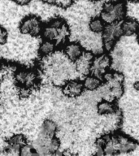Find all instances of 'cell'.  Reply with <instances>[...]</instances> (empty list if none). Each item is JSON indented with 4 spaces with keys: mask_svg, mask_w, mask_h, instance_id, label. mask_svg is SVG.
Masks as SVG:
<instances>
[{
    "mask_svg": "<svg viewBox=\"0 0 139 156\" xmlns=\"http://www.w3.org/2000/svg\"><path fill=\"white\" fill-rule=\"evenodd\" d=\"M95 146L105 155L114 156L134 151L137 148V142L133 137L123 133H113L97 138Z\"/></svg>",
    "mask_w": 139,
    "mask_h": 156,
    "instance_id": "obj_1",
    "label": "cell"
},
{
    "mask_svg": "<svg viewBox=\"0 0 139 156\" xmlns=\"http://www.w3.org/2000/svg\"><path fill=\"white\" fill-rule=\"evenodd\" d=\"M102 81L104 87L102 88V99L115 102L122 97L124 94V76L119 72H108L103 76Z\"/></svg>",
    "mask_w": 139,
    "mask_h": 156,
    "instance_id": "obj_2",
    "label": "cell"
},
{
    "mask_svg": "<svg viewBox=\"0 0 139 156\" xmlns=\"http://www.w3.org/2000/svg\"><path fill=\"white\" fill-rule=\"evenodd\" d=\"M127 16V6L124 0H111L102 5L100 18L106 24L119 23Z\"/></svg>",
    "mask_w": 139,
    "mask_h": 156,
    "instance_id": "obj_3",
    "label": "cell"
},
{
    "mask_svg": "<svg viewBox=\"0 0 139 156\" xmlns=\"http://www.w3.org/2000/svg\"><path fill=\"white\" fill-rule=\"evenodd\" d=\"M122 36L123 34L120 28V22L106 24L101 34L102 46L105 52H111L114 49L118 40L120 39Z\"/></svg>",
    "mask_w": 139,
    "mask_h": 156,
    "instance_id": "obj_4",
    "label": "cell"
},
{
    "mask_svg": "<svg viewBox=\"0 0 139 156\" xmlns=\"http://www.w3.org/2000/svg\"><path fill=\"white\" fill-rule=\"evenodd\" d=\"M14 79L18 86L32 90L39 84V73L34 68H20L15 72Z\"/></svg>",
    "mask_w": 139,
    "mask_h": 156,
    "instance_id": "obj_5",
    "label": "cell"
},
{
    "mask_svg": "<svg viewBox=\"0 0 139 156\" xmlns=\"http://www.w3.org/2000/svg\"><path fill=\"white\" fill-rule=\"evenodd\" d=\"M43 26L38 16H28L22 20L19 25L20 33L22 35L30 37H37L41 35Z\"/></svg>",
    "mask_w": 139,
    "mask_h": 156,
    "instance_id": "obj_6",
    "label": "cell"
},
{
    "mask_svg": "<svg viewBox=\"0 0 139 156\" xmlns=\"http://www.w3.org/2000/svg\"><path fill=\"white\" fill-rule=\"evenodd\" d=\"M112 63V58L109 54L107 52L97 54L94 55L93 60L90 68V74L102 79L103 76L110 71Z\"/></svg>",
    "mask_w": 139,
    "mask_h": 156,
    "instance_id": "obj_7",
    "label": "cell"
},
{
    "mask_svg": "<svg viewBox=\"0 0 139 156\" xmlns=\"http://www.w3.org/2000/svg\"><path fill=\"white\" fill-rule=\"evenodd\" d=\"M94 55V54L91 51H84L80 58L74 63L76 72L85 76L90 74V68H91Z\"/></svg>",
    "mask_w": 139,
    "mask_h": 156,
    "instance_id": "obj_8",
    "label": "cell"
},
{
    "mask_svg": "<svg viewBox=\"0 0 139 156\" xmlns=\"http://www.w3.org/2000/svg\"><path fill=\"white\" fill-rule=\"evenodd\" d=\"M84 91L82 80L79 79L68 80L62 86V93L64 96L70 98L80 97Z\"/></svg>",
    "mask_w": 139,
    "mask_h": 156,
    "instance_id": "obj_9",
    "label": "cell"
},
{
    "mask_svg": "<svg viewBox=\"0 0 139 156\" xmlns=\"http://www.w3.org/2000/svg\"><path fill=\"white\" fill-rule=\"evenodd\" d=\"M84 52V47L80 42L77 41H70L63 46V53L71 62L75 63L78 58H80V55Z\"/></svg>",
    "mask_w": 139,
    "mask_h": 156,
    "instance_id": "obj_10",
    "label": "cell"
},
{
    "mask_svg": "<svg viewBox=\"0 0 139 156\" xmlns=\"http://www.w3.org/2000/svg\"><path fill=\"white\" fill-rule=\"evenodd\" d=\"M120 28L123 36L130 37L136 35L139 32V22L134 18H125L120 22Z\"/></svg>",
    "mask_w": 139,
    "mask_h": 156,
    "instance_id": "obj_11",
    "label": "cell"
},
{
    "mask_svg": "<svg viewBox=\"0 0 139 156\" xmlns=\"http://www.w3.org/2000/svg\"><path fill=\"white\" fill-rule=\"evenodd\" d=\"M102 79L92 74L85 76L84 80H82L84 90L87 91H96L102 87Z\"/></svg>",
    "mask_w": 139,
    "mask_h": 156,
    "instance_id": "obj_12",
    "label": "cell"
},
{
    "mask_svg": "<svg viewBox=\"0 0 139 156\" xmlns=\"http://www.w3.org/2000/svg\"><path fill=\"white\" fill-rule=\"evenodd\" d=\"M58 131V125L55 120L51 119H46L42 122L41 127V134L47 137L56 136Z\"/></svg>",
    "mask_w": 139,
    "mask_h": 156,
    "instance_id": "obj_13",
    "label": "cell"
},
{
    "mask_svg": "<svg viewBox=\"0 0 139 156\" xmlns=\"http://www.w3.org/2000/svg\"><path fill=\"white\" fill-rule=\"evenodd\" d=\"M116 111L117 106L115 102H111V101L102 99L98 102L97 112L101 115L114 114Z\"/></svg>",
    "mask_w": 139,
    "mask_h": 156,
    "instance_id": "obj_14",
    "label": "cell"
},
{
    "mask_svg": "<svg viewBox=\"0 0 139 156\" xmlns=\"http://www.w3.org/2000/svg\"><path fill=\"white\" fill-rule=\"evenodd\" d=\"M7 144H8L9 150H12L13 151H19L21 147L28 144L27 137L24 134H15L7 140Z\"/></svg>",
    "mask_w": 139,
    "mask_h": 156,
    "instance_id": "obj_15",
    "label": "cell"
},
{
    "mask_svg": "<svg viewBox=\"0 0 139 156\" xmlns=\"http://www.w3.org/2000/svg\"><path fill=\"white\" fill-rule=\"evenodd\" d=\"M57 45L55 41L42 40L38 46V53L43 57H48L55 52Z\"/></svg>",
    "mask_w": 139,
    "mask_h": 156,
    "instance_id": "obj_16",
    "label": "cell"
},
{
    "mask_svg": "<svg viewBox=\"0 0 139 156\" xmlns=\"http://www.w3.org/2000/svg\"><path fill=\"white\" fill-rule=\"evenodd\" d=\"M105 26L106 24L102 21V20L100 17H93L88 24V27L90 32H92L94 34H102Z\"/></svg>",
    "mask_w": 139,
    "mask_h": 156,
    "instance_id": "obj_17",
    "label": "cell"
},
{
    "mask_svg": "<svg viewBox=\"0 0 139 156\" xmlns=\"http://www.w3.org/2000/svg\"><path fill=\"white\" fill-rule=\"evenodd\" d=\"M41 35L43 40H48V41H52L56 42L57 38H58L59 31L58 29L50 26L49 24H46V26L43 27Z\"/></svg>",
    "mask_w": 139,
    "mask_h": 156,
    "instance_id": "obj_18",
    "label": "cell"
},
{
    "mask_svg": "<svg viewBox=\"0 0 139 156\" xmlns=\"http://www.w3.org/2000/svg\"><path fill=\"white\" fill-rule=\"evenodd\" d=\"M19 156H39V153L35 147L29 144H26L20 149Z\"/></svg>",
    "mask_w": 139,
    "mask_h": 156,
    "instance_id": "obj_19",
    "label": "cell"
},
{
    "mask_svg": "<svg viewBox=\"0 0 139 156\" xmlns=\"http://www.w3.org/2000/svg\"><path fill=\"white\" fill-rule=\"evenodd\" d=\"M65 24H67L65 21V20L63 19L62 17L56 16L53 17L52 19L50 20V21H49V23L47 24H49L50 26L53 27L55 29H60L61 27H63Z\"/></svg>",
    "mask_w": 139,
    "mask_h": 156,
    "instance_id": "obj_20",
    "label": "cell"
},
{
    "mask_svg": "<svg viewBox=\"0 0 139 156\" xmlns=\"http://www.w3.org/2000/svg\"><path fill=\"white\" fill-rule=\"evenodd\" d=\"M8 39V32L2 25H0V46L7 43Z\"/></svg>",
    "mask_w": 139,
    "mask_h": 156,
    "instance_id": "obj_21",
    "label": "cell"
},
{
    "mask_svg": "<svg viewBox=\"0 0 139 156\" xmlns=\"http://www.w3.org/2000/svg\"><path fill=\"white\" fill-rule=\"evenodd\" d=\"M75 154L73 153V150L71 149H65L64 151L61 153V156H73Z\"/></svg>",
    "mask_w": 139,
    "mask_h": 156,
    "instance_id": "obj_22",
    "label": "cell"
},
{
    "mask_svg": "<svg viewBox=\"0 0 139 156\" xmlns=\"http://www.w3.org/2000/svg\"><path fill=\"white\" fill-rule=\"evenodd\" d=\"M12 1H14V2H17V3H19V4H26L28 2L30 1V0H12Z\"/></svg>",
    "mask_w": 139,
    "mask_h": 156,
    "instance_id": "obj_23",
    "label": "cell"
},
{
    "mask_svg": "<svg viewBox=\"0 0 139 156\" xmlns=\"http://www.w3.org/2000/svg\"><path fill=\"white\" fill-rule=\"evenodd\" d=\"M133 87L136 91H138L139 92V81H135L133 85Z\"/></svg>",
    "mask_w": 139,
    "mask_h": 156,
    "instance_id": "obj_24",
    "label": "cell"
},
{
    "mask_svg": "<svg viewBox=\"0 0 139 156\" xmlns=\"http://www.w3.org/2000/svg\"><path fill=\"white\" fill-rule=\"evenodd\" d=\"M104 155H105L104 154L102 153V151L98 150V151H96V152H95V153L94 154H93L92 156H104Z\"/></svg>",
    "mask_w": 139,
    "mask_h": 156,
    "instance_id": "obj_25",
    "label": "cell"
},
{
    "mask_svg": "<svg viewBox=\"0 0 139 156\" xmlns=\"http://www.w3.org/2000/svg\"><path fill=\"white\" fill-rule=\"evenodd\" d=\"M136 36H137V43L139 44V32L136 34Z\"/></svg>",
    "mask_w": 139,
    "mask_h": 156,
    "instance_id": "obj_26",
    "label": "cell"
},
{
    "mask_svg": "<svg viewBox=\"0 0 139 156\" xmlns=\"http://www.w3.org/2000/svg\"><path fill=\"white\" fill-rule=\"evenodd\" d=\"M90 1L92 2H100L101 0H90Z\"/></svg>",
    "mask_w": 139,
    "mask_h": 156,
    "instance_id": "obj_27",
    "label": "cell"
},
{
    "mask_svg": "<svg viewBox=\"0 0 139 156\" xmlns=\"http://www.w3.org/2000/svg\"><path fill=\"white\" fill-rule=\"evenodd\" d=\"M2 68V62H1V59H0V68Z\"/></svg>",
    "mask_w": 139,
    "mask_h": 156,
    "instance_id": "obj_28",
    "label": "cell"
},
{
    "mask_svg": "<svg viewBox=\"0 0 139 156\" xmlns=\"http://www.w3.org/2000/svg\"><path fill=\"white\" fill-rule=\"evenodd\" d=\"M73 156H77V155H76V154H74V155H73Z\"/></svg>",
    "mask_w": 139,
    "mask_h": 156,
    "instance_id": "obj_29",
    "label": "cell"
}]
</instances>
